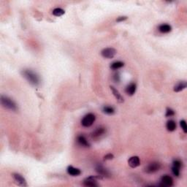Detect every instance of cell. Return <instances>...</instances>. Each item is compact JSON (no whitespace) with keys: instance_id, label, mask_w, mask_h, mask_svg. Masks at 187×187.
I'll list each match as a JSON object with an SVG mask.
<instances>
[{"instance_id":"cell-1","label":"cell","mask_w":187,"mask_h":187,"mask_svg":"<svg viewBox=\"0 0 187 187\" xmlns=\"http://www.w3.org/2000/svg\"><path fill=\"white\" fill-rule=\"evenodd\" d=\"M21 74L23 77L25 78L26 80L32 86H37L40 83V78L39 76L32 70H23L21 72Z\"/></svg>"},{"instance_id":"cell-2","label":"cell","mask_w":187,"mask_h":187,"mask_svg":"<svg viewBox=\"0 0 187 187\" xmlns=\"http://www.w3.org/2000/svg\"><path fill=\"white\" fill-rule=\"evenodd\" d=\"M1 104L3 107L12 111H16L18 110V106L16 103L10 97L7 96H1Z\"/></svg>"},{"instance_id":"cell-3","label":"cell","mask_w":187,"mask_h":187,"mask_svg":"<svg viewBox=\"0 0 187 187\" xmlns=\"http://www.w3.org/2000/svg\"><path fill=\"white\" fill-rule=\"evenodd\" d=\"M95 119L96 117L93 113H88L82 119L81 124L84 127H89V126L93 125L94 122L95 121Z\"/></svg>"},{"instance_id":"cell-4","label":"cell","mask_w":187,"mask_h":187,"mask_svg":"<svg viewBox=\"0 0 187 187\" xmlns=\"http://www.w3.org/2000/svg\"><path fill=\"white\" fill-rule=\"evenodd\" d=\"M102 178L101 176H90V177L86 178L83 181V185L85 186L89 187H96L98 186L99 184L97 183V179H102Z\"/></svg>"},{"instance_id":"cell-5","label":"cell","mask_w":187,"mask_h":187,"mask_svg":"<svg viewBox=\"0 0 187 187\" xmlns=\"http://www.w3.org/2000/svg\"><path fill=\"white\" fill-rule=\"evenodd\" d=\"M160 167H161L160 163L157 162H153L150 163V164L145 167V173L151 174V173H154L157 171H158L160 169Z\"/></svg>"},{"instance_id":"cell-6","label":"cell","mask_w":187,"mask_h":187,"mask_svg":"<svg viewBox=\"0 0 187 187\" xmlns=\"http://www.w3.org/2000/svg\"><path fill=\"white\" fill-rule=\"evenodd\" d=\"M101 54L105 59H113L116 54V50L113 48H107L101 51Z\"/></svg>"},{"instance_id":"cell-7","label":"cell","mask_w":187,"mask_h":187,"mask_svg":"<svg viewBox=\"0 0 187 187\" xmlns=\"http://www.w3.org/2000/svg\"><path fill=\"white\" fill-rule=\"evenodd\" d=\"M13 178L14 179V182L20 186H27V183H26V179L21 176V175L18 174V173H14L13 175Z\"/></svg>"},{"instance_id":"cell-8","label":"cell","mask_w":187,"mask_h":187,"mask_svg":"<svg viewBox=\"0 0 187 187\" xmlns=\"http://www.w3.org/2000/svg\"><path fill=\"white\" fill-rule=\"evenodd\" d=\"M173 185V180L170 176H163L161 179L159 186H172Z\"/></svg>"},{"instance_id":"cell-9","label":"cell","mask_w":187,"mask_h":187,"mask_svg":"<svg viewBox=\"0 0 187 187\" xmlns=\"http://www.w3.org/2000/svg\"><path fill=\"white\" fill-rule=\"evenodd\" d=\"M96 171L97 172L99 176H101L102 178H108L110 176V173H109L108 170L107 169L104 168L102 165L101 164H98V165L96 167Z\"/></svg>"},{"instance_id":"cell-10","label":"cell","mask_w":187,"mask_h":187,"mask_svg":"<svg viewBox=\"0 0 187 187\" xmlns=\"http://www.w3.org/2000/svg\"><path fill=\"white\" fill-rule=\"evenodd\" d=\"M128 164L132 168H135L140 164V159L138 156H134L130 157L128 160Z\"/></svg>"},{"instance_id":"cell-11","label":"cell","mask_w":187,"mask_h":187,"mask_svg":"<svg viewBox=\"0 0 187 187\" xmlns=\"http://www.w3.org/2000/svg\"><path fill=\"white\" fill-rule=\"evenodd\" d=\"M106 132V129L104 127H100L97 128L92 133V138H94V139H97V138H100L101 136H102L103 135H104Z\"/></svg>"},{"instance_id":"cell-12","label":"cell","mask_w":187,"mask_h":187,"mask_svg":"<svg viewBox=\"0 0 187 187\" xmlns=\"http://www.w3.org/2000/svg\"><path fill=\"white\" fill-rule=\"evenodd\" d=\"M137 89V86L135 83H131L129 85H127L125 89V92L129 96L134 95V94L135 93Z\"/></svg>"},{"instance_id":"cell-13","label":"cell","mask_w":187,"mask_h":187,"mask_svg":"<svg viewBox=\"0 0 187 187\" xmlns=\"http://www.w3.org/2000/svg\"><path fill=\"white\" fill-rule=\"evenodd\" d=\"M67 173L72 176H78L81 174V171L79 169L76 168L73 166H69L67 167Z\"/></svg>"},{"instance_id":"cell-14","label":"cell","mask_w":187,"mask_h":187,"mask_svg":"<svg viewBox=\"0 0 187 187\" xmlns=\"http://www.w3.org/2000/svg\"><path fill=\"white\" fill-rule=\"evenodd\" d=\"M110 89H111L112 92H113V94L114 95V97H116V100H117V101L119 102V103H123L124 100H123V97H122V96L121 95V94L119 93V91H118L116 89H115V88L113 87V86H110Z\"/></svg>"},{"instance_id":"cell-15","label":"cell","mask_w":187,"mask_h":187,"mask_svg":"<svg viewBox=\"0 0 187 187\" xmlns=\"http://www.w3.org/2000/svg\"><path fill=\"white\" fill-rule=\"evenodd\" d=\"M187 86V83L186 81H180L173 88V90L176 92H180L181 91L184 90Z\"/></svg>"},{"instance_id":"cell-16","label":"cell","mask_w":187,"mask_h":187,"mask_svg":"<svg viewBox=\"0 0 187 187\" xmlns=\"http://www.w3.org/2000/svg\"><path fill=\"white\" fill-rule=\"evenodd\" d=\"M77 141L81 146L86 147V148H88V147L90 146V144L88 142L87 139L83 135H80V136L78 137Z\"/></svg>"},{"instance_id":"cell-17","label":"cell","mask_w":187,"mask_h":187,"mask_svg":"<svg viewBox=\"0 0 187 187\" xmlns=\"http://www.w3.org/2000/svg\"><path fill=\"white\" fill-rule=\"evenodd\" d=\"M172 30V27L170 25L167 24V23H163V24H161L159 26V31L162 33H169V32H171Z\"/></svg>"},{"instance_id":"cell-18","label":"cell","mask_w":187,"mask_h":187,"mask_svg":"<svg viewBox=\"0 0 187 187\" xmlns=\"http://www.w3.org/2000/svg\"><path fill=\"white\" fill-rule=\"evenodd\" d=\"M166 128L170 132H173L176 129V123L175 121L170 120L166 123Z\"/></svg>"},{"instance_id":"cell-19","label":"cell","mask_w":187,"mask_h":187,"mask_svg":"<svg viewBox=\"0 0 187 187\" xmlns=\"http://www.w3.org/2000/svg\"><path fill=\"white\" fill-rule=\"evenodd\" d=\"M124 66V63L122 62V61H114L113 63H112L111 65H110V68L113 70H119V69L121 68Z\"/></svg>"},{"instance_id":"cell-20","label":"cell","mask_w":187,"mask_h":187,"mask_svg":"<svg viewBox=\"0 0 187 187\" xmlns=\"http://www.w3.org/2000/svg\"><path fill=\"white\" fill-rule=\"evenodd\" d=\"M53 15L55 16H57V17H59V16H63V15L65 13V11H64L63 9L59 8V7H57V8H55L52 12Z\"/></svg>"},{"instance_id":"cell-21","label":"cell","mask_w":187,"mask_h":187,"mask_svg":"<svg viewBox=\"0 0 187 187\" xmlns=\"http://www.w3.org/2000/svg\"><path fill=\"white\" fill-rule=\"evenodd\" d=\"M102 111L107 115H113L115 113V109L111 106H104L102 109Z\"/></svg>"},{"instance_id":"cell-22","label":"cell","mask_w":187,"mask_h":187,"mask_svg":"<svg viewBox=\"0 0 187 187\" xmlns=\"http://www.w3.org/2000/svg\"><path fill=\"white\" fill-rule=\"evenodd\" d=\"M175 115V111L173 110V109L170 108V107H167V110H166V113H165V116L166 117H171V116H173Z\"/></svg>"},{"instance_id":"cell-23","label":"cell","mask_w":187,"mask_h":187,"mask_svg":"<svg viewBox=\"0 0 187 187\" xmlns=\"http://www.w3.org/2000/svg\"><path fill=\"white\" fill-rule=\"evenodd\" d=\"M180 125H181V129H183V132H184V133H187V126H186V121L185 120L181 121Z\"/></svg>"},{"instance_id":"cell-24","label":"cell","mask_w":187,"mask_h":187,"mask_svg":"<svg viewBox=\"0 0 187 187\" xmlns=\"http://www.w3.org/2000/svg\"><path fill=\"white\" fill-rule=\"evenodd\" d=\"M172 172H173V175H174L175 176H176V177H179V176H180V169L179 168H177V167H172Z\"/></svg>"},{"instance_id":"cell-25","label":"cell","mask_w":187,"mask_h":187,"mask_svg":"<svg viewBox=\"0 0 187 187\" xmlns=\"http://www.w3.org/2000/svg\"><path fill=\"white\" fill-rule=\"evenodd\" d=\"M173 167H177V168L181 169V166H182V162L180 161V160L176 159V160H174V161H173Z\"/></svg>"},{"instance_id":"cell-26","label":"cell","mask_w":187,"mask_h":187,"mask_svg":"<svg viewBox=\"0 0 187 187\" xmlns=\"http://www.w3.org/2000/svg\"><path fill=\"white\" fill-rule=\"evenodd\" d=\"M113 80L116 83H119L120 81V75H119V73H116L113 75Z\"/></svg>"},{"instance_id":"cell-27","label":"cell","mask_w":187,"mask_h":187,"mask_svg":"<svg viewBox=\"0 0 187 187\" xmlns=\"http://www.w3.org/2000/svg\"><path fill=\"white\" fill-rule=\"evenodd\" d=\"M114 158V156L112 154H107V155H105L104 157V160H111Z\"/></svg>"},{"instance_id":"cell-28","label":"cell","mask_w":187,"mask_h":187,"mask_svg":"<svg viewBox=\"0 0 187 187\" xmlns=\"http://www.w3.org/2000/svg\"><path fill=\"white\" fill-rule=\"evenodd\" d=\"M127 19V17L126 16H120V17L117 18L116 19V21L117 22H122V21H124Z\"/></svg>"}]
</instances>
